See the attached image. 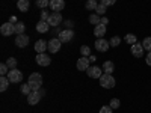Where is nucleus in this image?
<instances>
[{"label":"nucleus","instance_id":"nucleus-26","mask_svg":"<svg viewBox=\"0 0 151 113\" xmlns=\"http://www.w3.org/2000/svg\"><path fill=\"white\" fill-rule=\"evenodd\" d=\"M80 53H82V56L89 57V56H91V48L88 47V45H82V47H80Z\"/></svg>","mask_w":151,"mask_h":113},{"label":"nucleus","instance_id":"nucleus-4","mask_svg":"<svg viewBox=\"0 0 151 113\" xmlns=\"http://www.w3.org/2000/svg\"><path fill=\"white\" fill-rule=\"evenodd\" d=\"M0 32H2L3 36H11L12 33H15V24H14V23H11V21H8V23L2 24V27H0Z\"/></svg>","mask_w":151,"mask_h":113},{"label":"nucleus","instance_id":"nucleus-29","mask_svg":"<svg viewBox=\"0 0 151 113\" xmlns=\"http://www.w3.org/2000/svg\"><path fill=\"white\" fill-rule=\"evenodd\" d=\"M109 44H110V47H118L121 44V38L119 36H113L112 39L109 41Z\"/></svg>","mask_w":151,"mask_h":113},{"label":"nucleus","instance_id":"nucleus-2","mask_svg":"<svg viewBox=\"0 0 151 113\" xmlns=\"http://www.w3.org/2000/svg\"><path fill=\"white\" fill-rule=\"evenodd\" d=\"M115 79L112 77V74H103L101 77H100V84L101 87H106V89H112V87H115Z\"/></svg>","mask_w":151,"mask_h":113},{"label":"nucleus","instance_id":"nucleus-15","mask_svg":"<svg viewBox=\"0 0 151 113\" xmlns=\"http://www.w3.org/2000/svg\"><path fill=\"white\" fill-rule=\"evenodd\" d=\"M50 8H52L55 12H60L65 8V2L64 0H50Z\"/></svg>","mask_w":151,"mask_h":113},{"label":"nucleus","instance_id":"nucleus-31","mask_svg":"<svg viewBox=\"0 0 151 113\" xmlns=\"http://www.w3.org/2000/svg\"><path fill=\"white\" fill-rule=\"evenodd\" d=\"M142 45H144V50H148V51H151V38H145V39L142 41Z\"/></svg>","mask_w":151,"mask_h":113},{"label":"nucleus","instance_id":"nucleus-1","mask_svg":"<svg viewBox=\"0 0 151 113\" xmlns=\"http://www.w3.org/2000/svg\"><path fill=\"white\" fill-rule=\"evenodd\" d=\"M32 87V91H40L41 87H42V75L41 74H38V72H33L30 74V77H29V82H27Z\"/></svg>","mask_w":151,"mask_h":113},{"label":"nucleus","instance_id":"nucleus-13","mask_svg":"<svg viewBox=\"0 0 151 113\" xmlns=\"http://www.w3.org/2000/svg\"><path fill=\"white\" fill-rule=\"evenodd\" d=\"M144 45L142 44H139V42H136V44H133L132 45V54L134 56V57H142L144 56Z\"/></svg>","mask_w":151,"mask_h":113},{"label":"nucleus","instance_id":"nucleus-8","mask_svg":"<svg viewBox=\"0 0 151 113\" xmlns=\"http://www.w3.org/2000/svg\"><path fill=\"white\" fill-rule=\"evenodd\" d=\"M95 48H97V51H101V53H104V51H107L109 50V47H110V44L106 41V39H103V38H98V39L95 41Z\"/></svg>","mask_w":151,"mask_h":113},{"label":"nucleus","instance_id":"nucleus-44","mask_svg":"<svg viewBox=\"0 0 151 113\" xmlns=\"http://www.w3.org/2000/svg\"><path fill=\"white\" fill-rule=\"evenodd\" d=\"M17 2H18V0H17Z\"/></svg>","mask_w":151,"mask_h":113},{"label":"nucleus","instance_id":"nucleus-41","mask_svg":"<svg viewBox=\"0 0 151 113\" xmlns=\"http://www.w3.org/2000/svg\"><path fill=\"white\" fill-rule=\"evenodd\" d=\"M38 94H40L41 97H44V95H45V91H44V89H42V87H41V89H40V91H38Z\"/></svg>","mask_w":151,"mask_h":113},{"label":"nucleus","instance_id":"nucleus-11","mask_svg":"<svg viewBox=\"0 0 151 113\" xmlns=\"http://www.w3.org/2000/svg\"><path fill=\"white\" fill-rule=\"evenodd\" d=\"M27 44H29V36L27 35H17V38H15V45L17 47H20V48H24V47H27Z\"/></svg>","mask_w":151,"mask_h":113},{"label":"nucleus","instance_id":"nucleus-10","mask_svg":"<svg viewBox=\"0 0 151 113\" xmlns=\"http://www.w3.org/2000/svg\"><path fill=\"white\" fill-rule=\"evenodd\" d=\"M73 36H74V32L71 29H67V30H62L59 33V41L60 42H70L73 39Z\"/></svg>","mask_w":151,"mask_h":113},{"label":"nucleus","instance_id":"nucleus-19","mask_svg":"<svg viewBox=\"0 0 151 113\" xmlns=\"http://www.w3.org/2000/svg\"><path fill=\"white\" fill-rule=\"evenodd\" d=\"M103 72H106V74H112L113 72V69H115V65H113V62H110V60H104V64H103Z\"/></svg>","mask_w":151,"mask_h":113},{"label":"nucleus","instance_id":"nucleus-24","mask_svg":"<svg viewBox=\"0 0 151 113\" xmlns=\"http://www.w3.org/2000/svg\"><path fill=\"white\" fill-rule=\"evenodd\" d=\"M21 94H24V95H29L30 92H32V87H30V84L29 83H24V84H21Z\"/></svg>","mask_w":151,"mask_h":113},{"label":"nucleus","instance_id":"nucleus-16","mask_svg":"<svg viewBox=\"0 0 151 113\" xmlns=\"http://www.w3.org/2000/svg\"><path fill=\"white\" fill-rule=\"evenodd\" d=\"M45 48H48V42H45L42 39H38L35 42V51L36 53H45Z\"/></svg>","mask_w":151,"mask_h":113},{"label":"nucleus","instance_id":"nucleus-38","mask_svg":"<svg viewBox=\"0 0 151 113\" xmlns=\"http://www.w3.org/2000/svg\"><path fill=\"white\" fill-rule=\"evenodd\" d=\"M145 60H147V65H150V67H151V51H148V54H147V59H145Z\"/></svg>","mask_w":151,"mask_h":113},{"label":"nucleus","instance_id":"nucleus-37","mask_svg":"<svg viewBox=\"0 0 151 113\" xmlns=\"http://www.w3.org/2000/svg\"><path fill=\"white\" fill-rule=\"evenodd\" d=\"M101 3H103L104 6H112V5L116 3V0H101Z\"/></svg>","mask_w":151,"mask_h":113},{"label":"nucleus","instance_id":"nucleus-40","mask_svg":"<svg viewBox=\"0 0 151 113\" xmlns=\"http://www.w3.org/2000/svg\"><path fill=\"white\" fill-rule=\"evenodd\" d=\"M107 23H109L107 17H103V18H101V24H106V26H107Z\"/></svg>","mask_w":151,"mask_h":113},{"label":"nucleus","instance_id":"nucleus-9","mask_svg":"<svg viewBox=\"0 0 151 113\" xmlns=\"http://www.w3.org/2000/svg\"><path fill=\"white\" fill-rule=\"evenodd\" d=\"M88 75H89V77L91 79H100V77H101V75H103V68H100V67H89V68H88Z\"/></svg>","mask_w":151,"mask_h":113},{"label":"nucleus","instance_id":"nucleus-30","mask_svg":"<svg viewBox=\"0 0 151 113\" xmlns=\"http://www.w3.org/2000/svg\"><path fill=\"white\" fill-rule=\"evenodd\" d=\"M85 6H86V9H97L98 3H97V0H88Z\"/></svg>","mask_w":151,"mask_h":113},{"label":"nucleus","instance_id":"nucleus-3","mask_svg":"<svg viewBox=\"0 0 151 113\" xmlns=\"http://www.w3.org/2000/svg\"><path fill=\"white\" fill-rule=\"evenodd\" d=\"M35 60L40 67H48L50 64H52V57H50L48 54H45V53H38Z\"/></svg>","mask_w":151,"mask_h":113},{"label":"nucleus","instance_id":"nucleus-20","mask_svg":"<svg viewBox=\"0 0 151 113\" xmlns=\"http://www.w3.org/2000/svg\"><path fill=\"white\" fill-rule=\"evenodd\" d=\"M17 8H18L21 12L29 11V0H18V2H17Z\"/></svg>","mask_w":151,"mask_h":113},{"label":"nucleus","instance_id":"nucleus-33","mask_svg":"<svg viewBox=\"0 0 151 113\" xmlns=\"http://www.w3.org/2000/svg\"><path fill=\"white\" fill-rule=\"evenodd\" d=\"M109 106H110L112 109H118V107L121 106V103H119V99H118V98H112V99H110V104H109Z\"/></svg>","mask_w":151,"mask_h":113},{"label":"nucleus","instance_id":"nucleus-39","mask_svg":"<svg viewBox=\"0 0 151 113\" xmlns=\"http://www.w3.org/2000/svg\"><path fill=\"white\" fill-rule=\"evenodd\" d=\"M73 24H74V23H73V21H70V20H68V21H65V26H67L68 29H71V27H73Z\"/></svg>","mask_w":151,"mask_h":113},{"label":"nucleus","instance_id":"nucleus-7","mask_svg":"<svg viewBox=\"0 0 151 113\" xmlns=\"http://www.w3.org/2000/svg\"><path fill=\"white\" fill-rule=\"evenodd\" d=\"M60 47H62V42L59 41V38H53V39L48 41V48L47 50L50 53H58L60 50Z\"/></svg>","mask_w":151,"mask_h":113},{"label":"nucleus","instance_id":"nucleus-34","mask_svg":"<svg viewBox=\"0 0 151 113\" xmlns=\"http://www.w3.org/2000/svg\"><path fill=\"white\" fill-rule=\"evenodd\" d=\"M9 72V67L6 65V64H2V65H0V74H2V75H6Z\"/></svg>","mask_w":151,"mask_h":113},{"label":"nucleus","instance_id":"nucleus-18","mask_svg":"<svg viewBox=\"0 0 151 113\" xmlns=\"http://www.w3.org/2000/svg\"><path fill=\"white\" fill-rule=\"evenodd\" d=\"M48 29H50V24L47 21H38V24H36V32L38 33H47Z\"/></svg>","mask_w":151,"mask_h":113},{"label":"nucleus","instance_id":"nucleus-21","mask_svg":"<svg viewBox=\"0 0 151 113\" xmlns=\"http://www.w3.org/2000/svg\"><path fill=\"white\" fill-rule=\"evenodd\" d=\"M8 84H9V79L5 77V75H2V77H0V91L5 92L8 89Z\"/></svg>","mask_w":151,"mask_h":113},{"label":"nucleus","instance_id":"nucleus-35","mask_svg":"<svg viewBox=\"0 0 151 113\" xmlns=\"http://www.w3.org/2000/svg\"><path fill=\"white\" fill-rule=\"evenodd\" d=\"M112 107L110 106H103L101 109H100V113H112Z\"/></svg>","mask_w":151,"mask_h":113},{"label":"nucleus","instance_id":"nucleus-23","mask_svg":"<svg viewBox=\"0 0 151 113\" xmlns=\"http://www.w3.org/2000/svg\"><path fill=\"white\" fill-rule=\"evenodd\" d=\"M6 65L9 67V69H15L17 68V59L15 57H9L6 60Z\"/></svg>","mask_w":151,"mask_h":113},{"label":"nucleus","instance_id":"nucleus-36","mask_svg":"<svg viewBox=\"0 0 151 113\" xmlns=\"http://www.w3.org/2000/svg\"><path fill=\"white\" fill-rule=\"evenodd\" d=\"M48 17H50V14H48L45 9H42V12H41V21H47Z\"/></svg>","mask_w":151,"mask_h":113},{"label":"nucleus","instance_id":"nucleus-6","mask_svg":"<svg viewBox=\"0 0 151 113\" xmlns=\"http://www.w3.org/2000/svg\"><path fill=\"white\" fill-rule=\"evenodd\" d=\"M8 79H9L11 83H20V82L23 80V74H21V71H18L17 68H15V69H11V71L8 72Z\"/></svg>","mask_w":151,"mask_h":113},{"label":"nucleus","instance_id":"nucleus-5","mask_svg":"<svg viewBox=\"0 0 151 113\" xmlns=\"http://www.w3.org/2000/svg\"><path fill=\"white\" fill-rule=\"evenodd\" d=\"M47 23H48L52 27H58L59 24L62 23V15H60V12H53V14H50Z\"/></svg>","mask_w":151,"mask_h":113},{"label":"nucleus","instance_id":"nucleus-43","mask_svg":"<svg viewBox=\"0 0 151 113\" xmlns=\"http://www.w3.org/2000/svg\"><path fill=\"white\" fill-rule=\"evenodd\" d=\"M95 59H97V57H95V56H92V54H91V56H89V62H95Z\"/></svg>","mask_w":151,"mask_h":113},{"label":"nucleus","instance_id":"nucleus-12","mask_svg":"<svg viewBox=\"0 0 151 113\" xmlns=\"http://www.w3.org/2000/svg\"><path fill=\"white\" fill-rule=\"evenodd\" d=\"M76 67H77V69H80V71H88V68H89V57L82 56V57L77 60Z\"/></svg>","mask_w":151,"mask_h":113},{"label":"nucleus","instance_id":"nucleus-22","mask_svg":"<svg viewBox=\"0 0 151 113\" xmlns=\"http://www.w3.org/2000/svg\"><path fill=\"white\" fill-rule=\"evenodd\" d=\"M24 30H26V26L21 23V21H18V23H15V33H18V35H23L24 33Z\"/></svg>","mask_w":151,"mask_h":113},{"label":"nucleus","instance_id":"nucleus-42","mask_svg":"<svg viewBox=\"0 0 151 113\" xmlns=\"http://www.w3.org/2000/svg\"><path fill=\"white\" fill-rule=\"evenodd\" d=\"M60 32H62V30H60V27H59V26H58V27H55V33H58V35H59Z\"/></svg>","mask_w":151,"mask_h":113},{"label":"nucleus","instance_id":"nucleus-17","mask_svg":"<svg viewBox=\"0 0 151 113\" xmlns=\"http://www.w3.org/2000/svg\"><path fill=\"white\" fill-rule=\"evenodd\" d=\"M94 35L97 36V38H103L104 35H106V24H97L95 26V29H94Z\"/></svg>","mask_w":151,"mask_h":113},{"label":"nucleus","instance_id":"nucleus-28","mask_svg":"<svg viewBox=\"0 0 151 113\" xmlns=\"http://www.w3.org/2000/svg\"><path fill=\"white\" fill-rule=\"evenodd\" d=\"M124 39H125V42H127V44H136L137 41H136V36L134 35H132V33H129V35H125V38H124Z\"/></svg>","mask_w":151,"mask_h":113},{"label":"nucleus","instance_id":"nucleus-14","mask_svg":"<svg viewBox=\"0 0 151 113\" xmlns=\"http://www.w3.org/2000/svg\"><path fill=\"white\" fill-rule=\"evenodd\" d=\"M40 99H41V95L38 94V91H32V92L27 95V103H29V106H36L38 103H40Z\"/></svg>","mask_w":151,"mask_h":113},{"label":"nucleus","instance_id":"nucleus-32","mask_svg":"<svg viewBox=\"0 0 151 113\" xmlns=\"http://www.w3.org/2000/svg\"><path fill=\"white\" fill-rule=\"evenodd\" d=\"M106 8H107V6H104L103 3H100V5L97 6V9H95V12H97V14H98V15H103V14H106Z\"/></svg>","mask_w":151,"mask_h":113},{"label":"nucleus","instance_id":"nucleus-25","mask_svg":"<svg viewBox=\"0 0 151 113\" xmlns=\"http://www.w3.org/2000/svg\"><path fill=\"white\" fill-rule=\"evenodd\" d=\"M89 23L94 24V26H97V24L101 23V18H98V14H92V15L89 17Z\"/></svg>","mask_w":151,"mask_h":113},{"label":"nucleus","instance_id":"nucleus-27","mask_svg":"<svg viewBox=\"0 0 151 113\" xmlns=\"http://www.w3.org/2000/svg\"><path fill=\"white\" fill-rule=\"evenodd\" d=\"M36 6L41 9H45L47 6H50V0H36Z\"/></svg>","mask_w":151,"mask_h":113}]
</instances>
